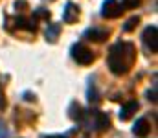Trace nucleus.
Returning a JSON list of instances; mask_svg holds the SVG:
<instances>
[{"mask_svg":"<svg viewBox=\"0 0 158 138\" xmlns=\"http://www.w3.org/2000/svg\"><path fill=\"white\" fill-rule=\"evenodd\" d=\"M35 17H37V19H50V11H46V9H37V11H35Z\"/></svg>","mask_w":158,"mask_h":138,"instance_id":"nucleus-15","label":"nucleus"},{"mask_svg":"<svg viewBox=\"0 0 158 138\" xmlns=\"http://www.w3.org/2000/svg\"><path fill=\"white\" fill-rule=\"evenodd\" d=\"M68 116H70L72 120H76V122H81V120H83L85 112H83V107L79 105L77 101H72V103H70V107H68Z\"/></svg>","mask_w":158,"mask_h":138,"instance_id":"nucleus-10","label":"nucleus"},{"mask_svg":"<svg viewBox=\"0 0 158 138\" xmlns=\"http://www.w3.org/2000/svg\"><path fill=\"white\" fill-rule=\"evenodd\" d=\"M109 30H103V28H90V30H86L85 31V39H88V41H94V43H103V41H107L109 39Z\"/></svg>","mask_w":158,"mask_h":138,"instance_id":"nucleus-5","label":"nucleus"},{"mask_svg":"<svg viewBox=\"0 0 158 138\" xmlns=\"http://www.w3.org/2000/svg\"><path fill=\"white\" fill-rule=\"evenodd\" d=\"M147 99L153 101V103H156V87H153V90L147 92Z\"/></svg>","mask_w":158,"mask_h":138,"instance_id":"nucleus-16","label":"nucleus"},{"mask_svg":"<svg viewBox=\"0 0 158 138\" xmlns=\"http://www.w3.org/2000/svg\"><path fill=\"white\" fill-rule=\"evenodd\" d=\"M0 107H6V101L2 99V94H0Z\"/></svg>","mask_w":158,"mask_h":138,"instance_id":"nucleus-19","label":"nucleus"},{"mask_svg":"<svg viewBox=\"0 0 158 138\" xmlns=\"http://www.w3.org/2000/svg\"><path fill=\"white\" fill-rule=\"evenodd\" d=\"M138 24H140V17H131V19L125 22V26H123V31H127V33H129V31H132V30H134Z\"/></svg>","mask_w":158,"mask_h":138,"instance_id":"nucleus-13","label":"nucleus"},{"mask_svg":"<svg viewBox=\"0 0 158 138\" xmlns=\"http://www.w3.org/2000/svg\"><path fill=\"white\" fill-rule=\"evenodd\" d=\"M48 138H66V136H61V135H53V136H48Z\"/></svg>","mask_w":158,"mask_h":138,"instance_id":"nucleus-20","label":"nucleus"},{"mask_svg":"<svg viewBox=\"0 0 158 138\" xmlns=\"http://www.w3.org/2000/svg\"><path fill=\"white\" fill-rule=\"evenodd\" d=\"M138 107H140V105H138V101H134V99H132V101H127V103L119 109V120H121V122L129 120V118L138 111Z\"/></svg>","mask_w":158,"mask_h":138,"instance_id":"nucleus-9","label":"nucleus"},{"mask_svg":"<svg viewBox=\"0 0 158 138\" xmlns=\"http://www.w3.org/2000/svg\"><path fill=\"white\" fill-rule=\"evenodd\" d=\"M94 116H96V129L99 133H105V131L110 129V118H109V114L99 112V111H94Z\"/></svg>","mask_w":158,"mask_h":138,"instance_id":"nucleus-8","label":"nucleus"},{"mask_svg":"<svg viewBox=\"0 0 158 138\" xmlns=\"http://www.w3.org/2000/svg\"><path fill=\"white\" fill-rule=\"evenodd\" d=\"M142 39H143V44L147 46V50L151 53H156L158 52V28L155 24H151V26H147L143 30Z\"/></svg>","mask_w":158,"mask_h":138,"instance_id":"nucleus-4","label":"nucleus"},{"mask_svg":"<svg viewBox=\"0 0 158 138\" xmlns=\"http://www.w3.org/2000/svg\"><path fill=\"white\" fill-rule=\"evenodd\" d=\"M136 61V48L132 43H116L109 50L107 65L114 76H125Z\"/></svg>","mask_w":158,"mask_h":138,"instance_id":"nucleus-1","label":"nucleus"},{"mask_svg":"<svg viewBox=\"0 0 158 138\" xmlns=\"http://www.w3.org/2000/svg\"><path fill=\"white\" fill-rule=\"evenodd\" d=\"M140 2H142V0H123V7L132 9V7H138V6H140Z\"/></svg>","mask_w":158,"mask_h":138,"instance_id":"nucleus-14","label":"nucleus"},{"mask_svg":"<svg viewBox=\"0 0 158 138\" xmlns=\"http://www.w3.org/2000/svg\"><path fill=\"white\" fill-rule=\"evenodd\" d=\"M132 133H134L136 136H140V138L147 136V135L151 133V123H149V120H147V118L136 120V123L132 125Z\"/></svg>","mask_w":158,"mask_h":138,"instance_id":"nucleus-7","label":"nucleus"},{"mask_svg":"<svg viewBox=\"0 0 158 138\" xmlns=\"http://www.w3.org/2000/svg\"><path fill=\"white\" fill-rule=\"evenodd\" d=\"M24 96H26V99H28V101H33V99H35V96H31V94H30V92H26V94H24Z\"/></svg>","mask_w":158,"mask_h":138,"instance_id":"nucleus-18","label":"nucleus"},{"mask_svg":"<svg viewBox=\"0 0 158 138\" xmlns=\"http://www.w3.org/2000/svg\"><path fill=\"white\" fill-rule=\"evenodd\" d=\"M15 24H17V28H20V30H28V31H35L37 30V26H35V19H17L15 20Z\"/></svg>","mask_w":158,"mask_h":138,"instance_id":"nucleus-11","label":"nucleus"},{"mask_svg":"<svg viewBox=\"0 0 158 138\" xmlns=\"http://www.w3.org/2000/svg\"><path fill=\"white\" fill-rule=\"evenodd\" d=\"M79 19V6H76L74 2H66V7L63 11V22L66 24H74Z\"/></svg>","mask_w":158,"mask_h":138,"instance_id":"nucleus-6","label":"nucleus"},{"mask_svg":"<svg viewBox=\"0 0 158 138\" xmlns=\"http://www.w3.org/2000/svg\"><path fill=\"white\" fill-rule=\"evenodd\" d=\"M0 138H7V131L2 129V123H0Z\"/></svg>","mask_w":158,"mask_h":138,"instance_id":"nucleus-17","label":"nucleus"},{"mask_svg":"<svg viewBox=\"0 0 158 138\" xmlns=\"http://www.w3.org/2000/svg\"><path fill=\"white\" fill-rule=\"evenodd\" d=\"M59 31H61L59 24H48V28H46V39H48L50 43H55V39H57Z\"/></svg>","mask_w":158,"mask_h":138,"instance_id":"nucleus-12","label":"nucleus"},{"mask_svg":"<svg viewBox=\"0 0 158 138\" xmlns=\"http://www.w3.org/2000/svg\"><path fill=\"white\" fill-rule=\"evenodd\" d=\"M123 4H119L118 0H105L101 6V17L103 19H118L123 13Z\"/></svg>","mask_w":158,"mask_h":138,"instance_id":"nucleus-3","label":"nucleus"},{"mask_svg":"<svg viewBox=\"0 0 158 138\" xmlns=\"http://www.w3.org/2000/svg\"><path fill=\"white\" fill-rule=\"evenodd\" d=\"M70 53H72V59H74L77 65H85V66H86V65H92L94 59H96L94 52L85 44H74L72 50H70Z\"/></svg>","mask_w":158,"mask_h":138,"instance_id":"nucleus-2","label":"nucleus"}]
</instances>
